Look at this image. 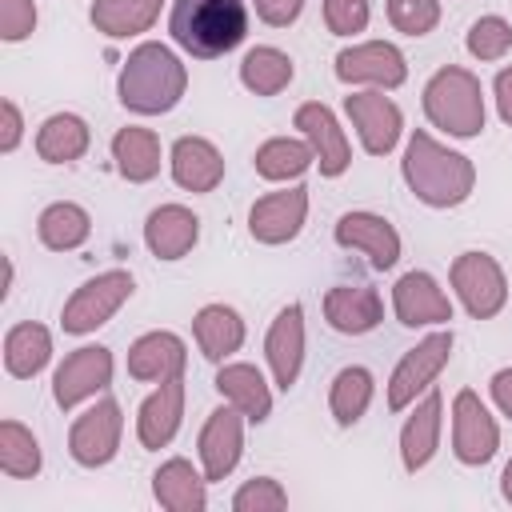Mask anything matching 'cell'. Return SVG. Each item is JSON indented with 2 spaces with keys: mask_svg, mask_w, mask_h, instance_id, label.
I'll return each instance as SVG.
<instances>
[{
  "mask_svg": "<svg viewBox=\"0 0 512 512\" xmlns=\"http://www.w3.org/2000/svg\"><path fill=\"white\" fill-rule=\"evenodd\" d=\"M408 192L428 208H460L476 188V164L428 132H412L400 160Z\"/></svg>",
  "mask_w": 512,
  "mask_h": 512,
  "instance_id": "1",
  "label": "cell"
},
{
  "mask_svg": "<svg viewBox=\"0 0 512 512\" xmlns=\"http://www.w3.org/2000/svg\"><path fill=\"white\" fill-rule=\"evenodd\" d=\"M184 92H188V68L168 44L156 40L136 44L116 76V96L136 116H164L184 100Z\"/></svg>",
  "mask_w": 512,
  "mask_h": 512,
  "instance_id": "2",
  "label": "cell"
},
{
  "mask_svg": "<svg viewBox=\"0 0 512 512\" xmlns=\"http://www.w3.org/2000/svg\"><path fill=\"white\" fill-rule=\"evenodd\" d=\"M168 36L196 60H216L244 44L248 8L244 0H172Z\"/></svg>",
  "mask_w": 512,
  "mask_h": 512,
  "instance_id": "3",
  "label": "cell"
},
{
  "mask_svg": "<svg viewBox=\"0 0 512 512\" xmlns=\"http://www.w3.org/2000/svg\"><path fill=\"white\" fill-rule=\"evenodd\" d=\"M424 116L432 128L456 136V140H472L484 132V88L480 80L460 68V64H444L432 72V80L424 84Z\"/></svg>",
  "mask_w": 512,
  "mask_h": 512,
  "instance_id": "4",
  "label": "cell"
},
{
  "mask_svg": "<svg viewBox=\"0 0 512 512\" xmlns=\"http://www.w3.org/2000/svg\"><path fill=\"white\" fill-rule=\"evenodd\" d=\"M132 292H136L132 272L108 268V272L84 280V284L64 300L60 328H64L68 336H88V332H96L100 324H108V320L132 300Z\"/></svg>",
  "mask_w": 512,
  "mask_h": 512,
  "instance_id": "5",
  "label": "cell"
},
{
  "mask_svg": "<svg viewBox=\"0 0 512 512\" xmlns=\"http://www.w3.org/2000/svg\"><path fill=\"white\" fill-rule=\"evenodd\" d=\"M452 344H456L452 328H440V332H428L416 348H408L400 356V364L392 368V380H388V408L392 412H404L408 404H416L420 392L432 388V380L452 360Z\"/></svg>",
  "mask_w": 512,
  "mask_h": 512,
  "instance_id": "6",
  "label": "cell"
},
{
  "mask_svg": "<svg viewBox=\"0 0 512 512\" xmlns=\"http://www.w3.org/2000/svg\"><path fill=\"white\" fill-rule=\"evenodd\" d=\"M448 280L464 304V312L472 320H492L504 304H508V280H504V268L496 264V256L488 252H460L448 268Z\"/></svg>",
  "mask_w": 512,
  "mask_h": 512,
  "instance_id": "7",
  "label": "cell"
},
{
  "mask_svg": "<svg viewBox=\"0 0 512 512\" xmlns=\"http://www.w3.org/2000/svg\"><path fill=\"white\" fill-rule=\"evenodd\" d=\"M120 436H124V412H120V404L112 396H104L84 416L72 420V428H68V456L80 468H104V464L116 460Z\"/></svg>",
  "mask_w": 512,
  "mask_h": 512,
  "instance_id": "8",
  "label": "cell"
},
{
  "mask_svg": "<svg viewBox=\"0 0 512 512\" xmlns=\"http://www.w3.org/2000/svg\"><path fill=\"white\" fill-rule=\"evenodd\" d=\"M500 448V424L484 408V400L472 388H460L452 396V452L460 464L480 468L496 456Z\"/></svg>",
  "mask_w": 512,
  "mask_h": 512,
  "instance_id": "9",
  "label": "cell"
},
{
  "mask_svg": "<svg viewBox=\"0 0 512 512\" xmlns=\"http://www.w3.org/2000/svg\"><path fill=\"white\" fill-rule=\"evenodd\" d=\"M336 80L340 84H372L380 92H392L408 80V60L388 40H364V44L336 52Z\"/></svg>",
  "mask_w": 512,
  "mask_h": 512,
  "instance_id": "10",
  "label": "cell"
},
{
  "mask_svg": "<svg viewBox=\"0 0 512 512\" xmlns=\"http://www.w3.org/2000/svg\"><path fill=\"white\" fill-rule=\"evenodd\" d=\"M112 352L104 344H84L76 352L64 356V364L52 376V400L68 412L84 400H92L96 392H104L112 384Z\"/></svg>",
  "mask_w": 512,
  "mask_h": 512,
  "instance_id": "11",
  "label": "cell"
},
{
  "mask_svg": "<svg viewBox=\"0 0 512 512\" xmlns=\"http://www.w3.org/2000/svg\"><path fill=\"white\" fill-rule=\"evenodd\" d=\"M344 112H348V120H352L368 156H388L404 136V116L380 88L344 96Z\"/></svg>",
  "mask_w": 512,
  "mask_h": 512,
  "instance_id": "12",
  "label": "cell"
},
{
  "mask_svg": "<svg viewBox=\"0 0 512 512\" xmlns=\"http://www.w3.org/2000/svg\"><path fill=\"white\" fill-rule=\"evenodd\" d=\"M292 124H296L300 136L312 144L316 164H320V176L336 180V176L348 172V164H352V144H348V136H344V128H340V120L332 116L328 104H320V100L300 104L296 116H292Z\"/></svg>",
  "mask_w": 512,
  "mask_h": 512,
  "instance_id": "13",
  "label": "cell"
},
{
  "mask_svg": "<svg viewBox=\"0 0 512 512\" xmlns=\"http://www.w3.org/2000/svg\"><path fill=\"white\" fill-rule=\"evenodd\" d=\"M244 412L224 404L216 408L204 428H200V440H196V452H200V468L208 476V484L232 476V468L240 464V452H244Z\"/></svg>",
  "mask_w": 512,
  "mask_h": 512,
  "instance_id": "14",
  "label": "cell"
},
{
  "mask_svg": "<svg viewBox=\"0 0 512 512\" xmlns=\"http://www.w3.org/2000/svg\"><path fill=\"white\" fill-rule=\"evenodd\" d=\"M308 220V188H284L268 192L248 208V232L256 244H288L300 236Z\"/></svg>",
  "mask_w": 512,
  "mask_h": 512,
  "instance_id": "15",
  "label": "cell"
},
{
  "mask_svg": "<svg viewBox=\"0 0 512 512\" xmlns=\"http://www.w3.org/2000/svg\"><path fill=\"white\" fill-rule=\"evenodd\" d=\"M332 236H336L340 248H352V252L368 256V264L376 272H388L400 260V232L380 212H344L336 220Z\"/></svg>",
  "mask_w": 512,
  "mask_h": 512,
  "instance_id": "16",
  "label": "cell"
},
{
  "mask_svg": "<svg viewBox=\"0 0 512 512\" xmlns=\"http://www.w3.org/2000/svg\"><path fill=\"white\" fill-rule=\"evenodd\" d=\"M392 312L404 328H428V324H448L452 320V300L428 272H404L392 284Z\"/></svg>",
  "mask_w": 512,
  "mask_h": 512,
  "instance_id": "17",
  "label": "cell"
},
{
  "mask_svg": "<svg viewBox=\"0 0 512 512\" xmlns=\"http://www.w3.org/2000/svg\"><path fill=\"white\" fill-rule=\"evenodd\" d=\"M264 356L272 368V384L280 392H288L304 368V308L300 304H288L276 312V320L264 336Z\"/></svg>",
  "mask_w": 512,
  "mask_h": 512,
  "instance_id": "18",
  "label": "cell"
},
{
  "mask_svg": "<svg viewBox=\"0 0 512 512\" xmlns=\"http://www.w3.org/2000/svg\"><path fill=\"white\" fill-rule=\"evenodd\" d=\"M180 420H184V372L160 380V388L140 404V412H136V440L148 452H160V448H168L176 440Z\"/></svg>",
  "mask_w": 512,
  "mask_h": 512,
  "instance_id": "19",
  "label": "cell"
},
{
  "mask_svg": "<svg viewBox=\"0 0 512 512\" xmlns=\"http://www.w3.org/2000/svg\"><path fill=\"white\" fill-rule=\"evenodd\" d=\"M168 168H172V180L196 196L216 192L224 180V156L208 136H180L168 152Z\"/></svg>",
  "mask_w": 512,
  "mask_h": 512,
  "instance_id": "20",
  "label": "cell"
},
{
  "mask_svg": "<svg viewBox=\"0 0 512 512\" xmlns=\"http://www.w3.org/2000/svg\"><path fill=\"white\" fill-rule=\"evenodd\" d=\"M200 240V216L184 204H160L144 220V244L156 260H184Z\"/></svg>",
  "mask_w": 512,
  "mask_h": 512,
  "instance_id": "21",
  "label": "cell"
},
{
  "mask_svg": "<svg viewBox=\"0 0 512 512\" xmlns=\"http://www.w3.org/2000/svg\"><path fill=\"white\" fill-rule=\"evenodd\" d=\"M324 320L344 336H364L384 320V300L372 284H336L324 292Z\"/></svg>",
  "mask_w": 512,
  "mask_h": 512,
  "instance_id": "22",
  "label": "cell"
},
{
  "mask_svg": "<svg viewBox=\"0 0 512 512\" xmlns=\"http://www.w3.org/2000/svg\"><path fill=\"white\" fill-rule=\"evenodd\" d=\"M184 364H188L184 340L176 332H164V328L136 336L128 348V376L140 384H160L168 376H180Z\"/></svg>",
  "mask_w": 512,
  "mask_h": 512,
  "instance_id": "23",
  "label": "cell"
},
{
  "mask_svg": "<svg viewBox=\"0 0 512 512\" xmlns=\"http://www.w3.org/2000/svg\"><path fill=\"white\" fill-rule=\"evenodd\" d=\"M152 496L168 512H204L208 508V476L192 460L172 456L152 472Z\"/></svg>",
  "mask_w": 512,
  "mask_h": 512,
  "instance_id": "24",
  "label": "cell"
},
{
  "mask_svg": "<svg viewBox=\"0 0 512 512\" xmlns=\"http://www.w3.org/2000/svg\"><path fill=\"white\" fill-rule=\"evenodd\" d=\"M440 424H444V396L436 388H428V396L412 408V416L400 428V464H404V472H420L436 456Z\"/></svg>",
  "mask_w": 512,
  "mask_h": 512,
  "instance_id": "25",
  "label": "cell"
},
{
  "mask_svg": "<svg viewBox=\"0 0 512 512\" xmlns=\"http://www.w3.org/2000/svg\"><path fill=\"white\" fill-rule=\"evenodd\" d=\"M216 392H220L232 408H240L248 424H264L268 412H272V392H268V380L260 376L256 364H244V360L220 364V372H216Z\"/></svg>",
  "mask_w": 512,
  "mask_h": 512,
  "instance_id": "26",
  "label": "cell"
},
{
  "mask_svg": "<svg viewBox=\"0 0 512 512\" xmlns=\"http://www.w3.org/2000/svg\"><path fill=\"white\" fill-rule=\"evenodd\" d=\"M192 336H196V348L204 360L212 364H224L232 352H240L244 344V320L236 308L228 304H204L196 316H192Z\"/></svg>",
  "mask_w": 512,
  "mask_h": 512,
  "instance_id": "27",
  "label": "cell"
},
{
  "mask_svg": "<svg viewBox=\"0 0 512 512\" xmlns=\"http://www.w3.org/2000/svg\"><path fill=\"white\" fill-rule=\"evenodd\" d=\"M52 360V332L36 320H20L4 336V372L16 380H32Z\"/></svg>",
  "mask_w": 512,
  "mask_h": 512,
  "instance_id": "28",
  "label": "cell"
},
{
  "mask_svg": "<svg viewBox=\"0 0 512 512\" xmlns=\"http://www.w3.org/2000/svg\"><path fill=\"white\" fill-rule=\"evenodd\" d=\"M88 144H92V128L76 112H52L36 128V156L44 164H72L88 152Z\"/></svg>",
  "mask_w": 512,
  "mask_h": 512,
  "instance_id": "29",
  "label": "cell"
},
{
  "mask_svg": "<svg viewBox=\"0 0 512 512\" xmlns=\"http://www.w3.org/2000/svg\"><path fill=\"white\" fill-rule=\"evenodd\" d=\"M112 160L128 184H148L160 172V136L152 128L128 124L112 136Z\"/></svg>",
  "mask_w": 512,
  "mask_h": 512,
  "instance_id": "30",
  "label": "cell"
},
{
  "mask_svg": "<svg viewBox=\"0 0 512 512\" xmlns=\"http://www.w3.org/2000/svg\"><path fill=\"white\" fill-rule=\"evenodd\" d=\"M164 0H92L88 8V20L96 32L112 36V40H128V36H140L156 24Z\"/></svg>",
  "mask_w": 512,
  "mask_h": 512,
  "instance_id": "31",
  "label": "cell"
},
{
  "mask_svg": "<svg viewBox=\"0 0 512 512\" xmlns=\"http://www.w3.org/2000/svg\"><path fill=\"white\" fill-rule=\"evenodd\" d=\"M296 76V64L288 52L272 48V44H256L244 52L240 60V84L256 96H280Z\"/></svg>",
  "mask_w": 512,
  "mask_h": 512,
  "instance_id": "32",
  "label": "cell"
},
{
  "mask_svg": "<svg viewBox=\"0 0 512 512\" xmlns=\"http://www.w3.org/2000/svg\"><path fill=\"white\" fill-rule=\"evenodd\" d=\"M36 236L52 252H72V248H80L92 236V216H88V208H80L72 200H56V204H48L40 212Z\"/></svg>",
  "mask_w": 512,
  "mask_h": 512,
  "instance_id": "33",
  "label": "cell"
},
{
  "mask_svg": "<svg viewBox=\"0 0 512 512\" xmlns=\"http://www.w3.org/2000/svg\"><path fill=\"white\" fill-rule=\"evenodd\" d=\"M312 164H316L312 144L308 140H292V136H272L252 156V168H256L260 180H300Z\"/></svg>",
  "mask_w": 512,
  "mask_h": 512,
  "instance_id": "34",
  "label": "cell"
},
{
  "mask_svg": "<svg viewBox=\"0 0 512 512\" xmlns=\"http://www.w3.org/2000/svg\"><path fill=\"white\" fill-rule=\"evenodd\" d=\"M372 392H376V380H372L368 368H360V364L340 368V372L332 376V388H328V412H332V420H336L340 428H352V424L368 412Z\"/></svg>",
  "mask_w": 512,
  "mask_h": 512,
  "instance_id": "35",
  "label": "cell"
},
{
  "mask_svg": "<svg viewBox=\"0 0 512 512\" xmlns=\"http://www.w3.org/2000/svg\"><path fill=\"white\" fill-rule=\"evenodd\" d=\"M44 468L40 440L20 420H0V472L12 480H32Z\"/></svg>",
  "mask_w": 512,
  "mask_h": 512,
  "instance_id": "36",
  "label": "cell"
},
{
  "mask_svg": "<svg viewBox=\"0 0 512 512\" xmlns=\"http://www.w3.org/2000/svg\"><path fill=\"white\" fill-rule=\"evenodd\" d=\"M468 52L480 60V64H492V60H504L508 48H512V24L504 16H480L468 36H464Z\"/></svg>",
  "mask_w": 512,
  "mask_h": 512,
  "instance_id": "37",
  "label": "cell"
},
{
  "mask_svg": "<svg viewBox=\"0 0 512 512\" xmlns=\"http://www.w3.org/2000/svg\"><path fill=\"white\" fill-rule=\"evenodd\" d=\"M280 508H288V492L272 476H252L232 496V512H280Z\"/></svg>",
  "mask_w": 512,
  "mask_h": 512,
  "instance_id": "38",
  "label": "cell"
},
{
  "mask_svg": "<svg viewBox=\"0 0 512 512\" xmlns=\"http://www.w3.org/2000/svg\"><path fill=\"white\" fill-rule=\"evenodd\" d=\"M388 24L404 36H428L440 24V0H388Z\"/></svg>",
  "mask_w": 512,
  "mask_h": 512,
  "instance_id": "39",
  "label": "cell"
},
{
  "mask_svg": "<svg viewBox=\"0 0 512 512\" xmlns=\"http://www.w3.org/2000/svg\"><path fill=\"white\" fill-rule=\"evenodd\" d=\"M372 4L368 0H324V24L332 36H356L368 28Z\"/></svg>",
  "mask_w": 512,
  "mask_h": 512,
  "instance_id": "40",
  "label": "cell"
},
{
  "mask_svg": "<svg viewBox=\"0 0 512 512\" xmlns=\"http://www.w3.org/2000/svg\"><path fill=\"white\" fill-rule=\"evenodd\" d=\"M36 32V4L32 0H0V40L20 44Z\"/></svg>",
  "mask_w": 512,
  "mask_h": 512,
  "instance_id": "41",
  "label": "cell"
},
{
  "mask_svg": "<svg viewBox=\"0 0 512 512\" xmlns=\"http://www.w3.org/2000/svg\"><path fill=\"white\" fill-rule=\"evenodd\" d=\"M252 8H256V16H260L268 28H288V24L300 20L304 0H252Z\"/></svg>",
  "mask_w": 512,
  "mask_h": 512,
  "instance_id": "42",
  "label": "cell"
},
{
  "mask_svg": "<svg viewBox=\"0 0 512 512\" xmlns=\"http://www.w3.org/2000/svg\"><path fill=\"white\" fill-rule=\"evenodd\" d=\"M20 136H24V116L16 100H0V152H16Z\"/></svg>",
  "mask_w": 512,
  "mask_h": 512,
  "instance_id": "43",
  "label": "cell"
},
{
  "mask_svg": "<svg viewBox=\"0 0 512 512\" xmlns=\"http://www.w3.org/2000/svg\"><path fill=\"white\" fill-rule=\"evenodd\" d=\"M492 96H496V112H500V120L512 128V64L496 72V80H492Z\"/></svg>",
  "mask_w": 512,
  "mask_h": 512,
  "instance_id": "44",
  "label": "cell"
},
{
  "mask_svg": "<svg viewBox=\"0 0 512 512\" xmlns=\"http://www.w3.org/2000/svg\"><path fill=\"white\" fill-rule=\"evenodd\" d=\"M488 388H492V400H496V408H500V412L512 420V368H500V372H492Z\"/></svg>",
  "mask_w": 512,
  "mask_h": 512,
  "instance_id": "45",
  "label": "cell"
},
{
  "mask_svg": "<svg viewBox=\"0 0 512 512\" xmlns=\"http://www.w3.org/2000/svg\"><path fill=\"white\" fill-rule=\"evenodd\" d=\"M500 496L512 504V460L504 464V472H500Z\"/></svg>",
  "mask_w": 512,
  "mask_h": 512,
  "instance_id": "46",
  "label": "cell"
}]
</instances>
